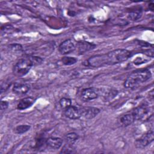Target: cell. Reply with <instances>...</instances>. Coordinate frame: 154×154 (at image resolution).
Segmentation results:
<instances>
[{
	"label": "cell",
	"instance_id": "6da1fadb",
	"mask_svg": "<svg viewBox=\"0 0 154 154\" xmlns=\"http://www.w3.org/2000/svg\"><path fill=\"white\" fill-rule=\"evenodd\" d=\"M42 61V58L36 56H28L22 58L13 66V73L18 77L25 76L33 66L34 67L41 64Z\"/></svg>",
	"mask_w": 154,
	"mask_h": 154
},
{
	"label": "cell",
	"instance_id": "7a4b0ae2",
	"mask_svg": "<svg viewBox=\"0 0 154 154\" xmlns=\"http://www.w3.org/2000/svg\"><path fill=\"white\" fill-rule=\"evenodd\" d=\"M151 77L152 73L147 69L135 70L127 77L125 81L124 86L126 88H133L140 84L146 82Z\"/></svg>",
	"mask_w": 154,
	"mask_h": 154
},
{
	"label": "cell",
	"instance_id": "3957f363",
	"mask_svg": "<svg viewBox=\"0 0 154 154\" xmlns=\"http://www.w3.org/2000/svg\"><path fill=\"white\" fill-rule=\"evenodd\" d=\"M108 64L114 65L127 61L132 56L129 51L125 49H117L106 54Z\"/></svg>",
	"mask_w": 154,
	"mask_h": 154
},
{
	"label": "cell",
	"instance_id": "277c9868",
	"mask_svg": "<svg viewBox=\"0 0 154 154\" xmlns=\"http://www.w3.org/2000/svg\"><path fill=\"white\" fill-rule=\"evenodd\" d=\"M154 139V134L152 130L149 131L143 134L140 138L137 139L135 142V146L138 149H143L152 142Z\"/></svg>",
	"mask_w": 154,
	"mask_h": 154
},
{
	"label": "cell",
	"instance_id": "5b68a950",
	"mask_svg": "<svg viewBox=\"0 0 154 154\" xmlns=\"http://www.w3.org/2000/svg\"><path fill=\"white\" fill-rule=\"evenodd\" d=\"M81 98L84 101H90L99 96V89L95 87H89L84 88L81 91Z\"/></svg>",
	"mask_w": 154,
	"mask_h": 154
},
{
	"label": "cell",
	"instance_id": "8992f818",
	"mask_svg": "<svg viewBox=\"0 0 154 154\" xmlns=\"http://www.w3.org/2000/svg\"><path fill=\"white\" fill-rule=\"evenodd\" d=\"M76 45L72 39H67L63 41L58 46V51L63 55L69 54L75 51Z\"/></svg>",
	"mask_w": 154,
	"mask_h": 154
},
{
	"label": "cell",
	"instance_id": "52a82bcc",
	"mask_svg": "<svg viewBox=\"0 0 154 154\" xmlns=\"http://www.w3.org/2000/svg\"><path fill=\"white\" fill-rule=\"evenodd\" d=\"M66 117L70 119L76 120L82 117L81 107L70 105L64 110Z\"/></svg>",
	"mask_w": 154,
	"mask_h": 154
},
{
	"label": "cell",
	"instance_id": "ba28073f",
	"mask_svg": "<svg viewBox=\"0 0 154 154\" xmlns=\"http://www.w3.org/2000/svg\"><path fill=\"white\" fill-rule=\"evenodd\" d=\"M150 112V108L146 105H141L135 108L132 111L135 120H141L146 117Z\"/></svg>",
	"mask_w": 154,
	"mask_h": 154
},
{
	"label": "cell",
	"instance_id": "9c48e42d",
	"mask_svg": "<svg viewBox=\"0 0 154 154\" xmlns=\"http://www.w3.org/2000/svg\"><path fill=\"white\" fill-rule=\"evenodd\" d=\"M82 117L85 119H91L95 117L100 112V109L96 107L86 106L81 107Z\"/></svg>",
	"mask_w": 154,
	"mask_h": 154
},
{
	"label": "cell",
	"instance_id": "30bf717a",
	"mask_svg": "<svg viewBox=\"0 0 154 154\" xmlns=\"http://www.w3.org/2000/svg\"><path fill=\"white\" fill-rule=\"evenodd\" d=\"M30 85L26 83L16 82L13 87V91L16 94L23 95L26 94L30 90Z\"/></svg>",
	"mask_w": 154,
	"mask_h": 154
},
{
	"label": "cell",
	"instance_id": "8fae6325",
	"mask_svg": "<svg viewBox=\"0 0 154 154\" xmlns=\"http://www.w3.org/2000/svg\"><path fill=\"white\" fill-rule=\"evenodd\" d=\"M46 145L52 149H58L63 144V140L59 137H50L45 141Z\"/></svg>",
	"mask_w": 154,
	"mask_h": 154
},
{
	"label": "cell",
	"instance_id": "7c38bea8",
	"mask_svg": "<svg viewBox=\"0 0 154 154\" xmlns=\"http://www.w3.org/2000/svg\"><path fill=\"white\" fill-rule=\"evenodd\" d=\"M96 45L93 43H90L85 41H81L77 43V48L79 54H84L90 50L95 48Z\"/></svg>",
	"mask_w": 154,
	"mask_h": 154
},
{
	"label": "cell",
	"instance_id": "4fadbf2b",
	"mask_svg": "<svg viewBox=\"0 0 154 154\" xmlns=\"http://www.w3.org/2000/svg\"><path fill=\"white\" fill-rule=\"evenodd\" d=\"M35 102V99L32 97H25L20 100L17 105V109L19 110H24L31 107Z\"/></svg>",
	"mask_w": 154,
	"mask_h": 154
},
{
	"label": "cell",
	"instance_id": "5bb4252c",
	"mask_svg": "<svg viewBox=\"0 0 154 154\" xmlns=\"http://www.w3.org/2000/svg\"><path fill=\"white\" fill-rule=\"evenodd\" d=\"M118 94V91L113 89H99V96L102 95L105 100H109L115 97Z\"/></svg>",
	"mask_w": 154,
	"mask_h": 154
},
{
	"label": "cell",
	"instance_id": "9a60e30c",
	"mask_svg": "<svg viewBox=\"0 0 154 154\" xmlns=\"http://www.w3.org/2000/svg\"><path fill=\"white\" fill-rule=\"evenodd\" d=\"M135 120V117L132 112L123 115L120 118V122L124 126H128L132 125Z\"/></svg>",
	"mask_w": 154,
	"mask_h": 154
},
{
	"label": "cell",
	"instance_id": "2e32d148",
	"mask_svg": "<svg viewBox=\"0 0 154 154\" xmlns=\"http://www.w3.org/2000/svg\"><path fill=\"white\" fill-rule=\"evenodd\" d=\"M31 128L30 125H18L14 129V132L17 134H22L28 131Z\"/></svg>",
	"mask_w": 154,
	"mask_h": 154
},
{
	"label": "cell",
	"instance_id": "e0dca14e",
	"mask_svg": "<svg viewBox=\"0 0 154 154\" xmlns=\"http://www.w3.org/2000/svg\"><path fill=\"white\" fill-rule=\"evenodd\" d=\"M79 138V135L75 132H70L66 135V140L68 144H73Z\"/></svg>",
	"mask_w": 154,
	"mask_h": 154
},
{
	"label": "cell",
	"instance_id": "ac0fdd59",
	"mask_svg": "<svg viewBox=\"0 0 154 154\" xmlns=\"http://www.w3.org/2000/svg\"><path fill=\"white\" fill-rule=\"evenodd\" d=\"M142 16V11L141 10H136L131 11L128 14V17L131 20H137L141 18Z\"/></svg>",
	"mask_w": 154,
	"mask_h": 154
},
{
	"label": "cell",
	"instance_id": "d6986e66",
	"mask_svg": "<svg viewBox=\"0 0 154 154\" xmlns=\"http://www.w3.org/2000/svg\"><path fill=\"white\" fill-rule=\"evenodd\" d=\"M78 60L75 57H64L61 59L62 63L66 66H70L76 63Z\"/></svg>",
	"mask_w": 154,
	"mask_h": 154
},
{
	"label": "cell",
	"instance_id": "ffe728a7",
	"mask_svg": "<svg viewBox=\"0 0 154 154\" xmlns=\"http://www.w3.org/2000/svg\"><path fill=\"white\" fill-rule=\"evenodd\" d=\"M59 103H60V106L64 109L68 108L69 106H70V105H72L71 99L67 97H62L61 99H60Z\"/></svg>",
	"mask_w": 154,
	"mask_h": 154
},
{
	"label": "cell",
	"instance_id": "44dd1931",
	"mask_svg": "<svg viewBox=\"0 0 154 154\" xmlns=\"http://www.w3.org/2000/svg\"><path fill=\"white\" fill-rule=\"evenodd\" d=\"M75 149L72 146V144H66L63 149H61L60 153H75Z\"/></svg>",
	"mask_w": 154,
	"mask_h": 154
},
{
	"label": "cell",
	"instance_id": "7402d4cb",
	"mask_svg": "<svg viewBox=\"0 0 154 154\" xmlns=\"http://www.w3.org/2000/svg\"><path fill=\"white\" fill-rule=\"evenodd\" d=\"M8 48L10 49L11 51L14 52H21L23 50L22 46L21 45L18 44V43H13L8 45Z\"/></svg>",
	"mask_w": 154,
	"mask_h": 154
},
{
	"label": "cell",
	"instance_id": "603a6c76",
	"mask_svg": "<svg viewBox=\"0 0 154 154\" xmlns=\"http://www.w3.org/2000/svg\"><path fill=\"white\" fill-rule=\"evenodd\" d=\"M8 106V102L6 100H1V111H4L7 109Z\"/></svg>",
	"mask_w": 154,
	"mask_h": 154
}]
</instances>
